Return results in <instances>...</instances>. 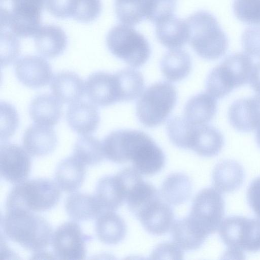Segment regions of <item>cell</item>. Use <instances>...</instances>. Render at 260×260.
I'll return each mask as SVG.
<instances>
[{"instance_id": "18", "label": "cell", "mask_w": 260, "mask_h": 260, "mask_svg": "<svg viewBox=\"0 0 260 260\" xmlns=\"http://www.w3.org/2000/svg\"><path fill=\"white\" fill-rule=\"evenodd\" d=\"M66 120L74 132L87 135L96 130L100 121V115L94 105L87 101H79L68 107Z\"/></svg>"}, {"instance_id": "40", "label": "cell", "mask_w": 260, "mask_h": 260, "mask_svg": "<svg viewBox=\"0 0 260 260\" xmlns=\"http://www.w3.org/2000/svg\"><path fill=\"white\" fill-rule=\"evenodd\" d=\"M18 115L15 107L5 102L1 103V141H6L18 126Z\"/></svg>"}, {"instance_id": "38", "label": "cell", "mask_w": 260, "mask_h": 260, "mask_svg": "<svg viewBox=\"0 0 260 260\" xmlns=\"http://www.w3.org/2000/svg\"><path fill=\"white\" fill-rule=\"evenodd\" d=\"M176 3L177 0H144V17L156 24L173 15Z\"/></svg>"}, {"instance_id": "17", "label": "cell", "mask_w": 260, "mask_h": 260, "mask_svg": "<svg viewBox=\"0 0 260 260\" xmlns=\"http://www.w3.org/2000/svg\"><path fill=\"white\" fill-rule=\"evenodd\" d=\"M136 217L147 232L158 236L167 233L174 221L172 208L161 198L145 208Z\"/></svg>"}, {"instance_id": "20", "label": "cell", "mask_w": 260, "mask_h": 260, "mask_svg": "<svg viewBox=\"0 0 260 260\" xmlns=\"http://www.w3.org/2000/svg\"><path fill=\"white\" fill-rule=\"evenodd\" d=\"M50 89L61 103L72 104L84 96L85 85L75 72L62 71L54 75L50 83Z\"/></svg>"}, {"instance_id": "6", "label": "cell", "mask_w": 260, "mask_h": 260, "mask_svg": "<svg viewBox=\"0 0 260 260\" xmlns=\"http://www.w3.org/2000/svg\"><path fill=\"white\" fill-rule=\"evenodd\" d=\"M177 99L175 87L167 82L155 83L139 99L136 115L145 126L153 127L164 123L175 107Z\"/></svg>"}, {"instance_id": "24", "label": "cell", "mask_w": 260, "mask_h": 260, "mask_svg": "<svg viewBox=\"0 0 260 260\" xmlns=\"http://www.w3.org/2000/svg\"><path fill=\"white\" fill-rule=\"evenodd\" d=\"M171 234L173 242L186 251L199 249L208 236L188 216L174 221Z\"/></svg>"}, {"instance_id": "9", "label": "cell", "mask_w": 260, "mask_h": 260, "mask_svg": "<svg viewBox=\"0 0 260 260\" xmlns=\"http://www.w3.org/2000/svg\"><path fill=\"white\" fill-rule=\"evenodd\" d=\"M224 208L221 192L214 188H205L194 198L188 217L209 235L218 229L223 218Z\"/></svg>"}, {"instance_id": "15", "label": "cell", "mask_w": 260, "mask_h": 260, "mask_svg": "<svg viewBox=\"0 0 260 260\" xmlns=\"http://www.w3.org/2000/svg\"><path fill=\"white\" fill-rule=\"evenodd\" d=\"M224 144L222 134L213 126L191 123L187 133V149L204 157L216 155Z\"/></svg>"}, {"instance_id": "22", "label": "cell", "mask_w": 260, "mask_h": 260, "mask_svg": "<svg viewBox=\"0 0 260 260\" xmlns=\"http://www.w3.org/2000/svg\"><path fill=\"white\" fill-rule=\"evenodd\" d=\"M155 24L156 37L166 47L179 49L189 41V30L186 20L172 15Z\"/></svg>"}, {"instance_id": "31", "label": "cell", "mask_w": 260, "mask_h": 260, "mask_svg": "<svg viewBox=\"0 0 260 260\" xmlns=\"http://www.w3.org/2000/svg\"><path fill=\"white\" fill-rule=\"evenodd\" d=\"M192 67L191 59L185 51L175 49L167 52L160 61V69L165 78L177 82L186 78Z\"/></svg>"}, {"instance_id": "21", "label": "cell", "mask_w": 260, "mask_h": 260, "mask_svg": "<svg viewBox=\"0 0 260 260\" xmlns=\"http://www.w3.org/2000/svg\"><path fill=\"white\" fill-rule=\"evenodd\" d=\"M35 47L39 54L47 58L61 55L68 44L67 36L63 30L54 24H47L39 28L34 36Z\"/></svg>"}, {"instance_id": "32", "label": "cell", "mask_w": 260, "mask_h": 260, "mask_svg": "<svg viewBox=\"0 0 260 260\" xmlns=\"http://www.w3.org/2000/svg\"><path fill=\"white\" fill-rule=\"evenodd\" d=\"M191 192L192 184L189 177L182 173H174L168 175L164 181L160 194L167 203L178 205L186 202Z\"/></svg>"}, {"instance_id": "8", "label": "cell", "mask_w": 260, "mask_h": 260, "mask_svg": "<svg viewBox=\"0 0 260 260\" xmlns=\"http://www.w3.org/2000/svg\"><path fill=\"white\" fill-rule=\"evenodd\" d=\"M218 230L232 255L243 256V251H260V219L230 216L222 221Z\"/></svg>"}, {"instance_id": "1", "label": "cell", "mask_w": 260, "mask_h": 260, "mask_svg": "<svg viewBox=\"0 0 260 260\" xmlns=\"http://www.w3.org/2000/svg\"><path fill=\"white\" fill-rule=\"evenodd\" d=\"M2 226L9 239L34 252L46 248L52 236V227L47 221L26 210H7Z\"/></svg>"}, {"instance_id": "41", "label": "cell", "mask_w": 260, "mask_h": 260, "mask_svg": "<svg viewBox=\"0 0 260 260\" xmlns=\"http://www.w3.org/2000/svg\"><path fill=\"white\" fill-rule=\"evenodd\" d=\"M1 41V64L3 67L16 60L20 53V45L17 36L12 32H2Z\"/></svg>"}, {"instance_id": "25", "label": "cell", "mask_w": 260, "mask_h": 260, "mask_svg": "<svg viewBox=\"0 0 260 260\" xmlns=\"http://www.w3.org/2000/svg\"><path fill=\"white\" fill-rule=\"evenodd\" d=\"M244 171L241 165L233 160H224L218 163L212 173L213 185L220 192H231L243 184Z\"/></svg>"}, {"instance_id": "12", "label": "cell", "mask_w": 260, "mask_h": 260, "mask_svg": "<svg viewBox=\"0 0 260 260\" xmlns=\"http://www.w3.org/2000/svg\"><path fill=\"white\" fill-rule=\"evenodd\" d=\"M85 92L92 103L102 107L122 102L117 73L99 71L90 75L85 82Z\"/></svg>"}, {"instance_id": "4", "label": "cell", "mask_w": 260, "mask_h": 260, "mask_svg": "<svg viewBox=\"0 0 260 260\" xmlns=\"http://www.w3.org/2000/svg\"><path fill=\"white\" fill-rule=\"evenodd\" d=\"M121 146L124 157L131 161L140 173L154 175L160 171L166 157L161 149L146 133L131 129H122Z\"/></svg>"}, {"instance_id": "10", "label": "cell", "mask_w": 260, "mask_h": 260, "mask_svg": "<svg viewBox=\"0 0 260 260\" xmlns=\"http://www.w3.org/2000/svg\"><path fill=\"white\" fill-rule=\"evenodd\" d=\"M12 11L8 13L7 26L17 37L35 36L41 27L45 0H12Z\"/></svg>"}, {"instance_id": "11", "label": "cell", "mask_w": 260, "mask_h": 260, "mask_svg": "<svg viewBox=\"0 0 260 260\" xmlns=\"http://www.w3.org/2000/svg\"><path fill=\"white\" fill-rule=\"evenodd\" d=\"M92 239L82 232L78 223L66 222L55 230L51 241L55 255L59 259L79 260L85 258L86 243Z\"/></svg>"}, {"instance_id": "23", "label": "cell", "mask_w": 260, "mask_h": 260, "mask_svg": "<svg viewBox=\"0 0 260 260\" xmlns=\"http://www.w3.org/2000/svg\"><path fill=\"white\" fill-rule=\"evenodd\" d=\"M29 114L36 123L54 126L59 122L62 116V103L50 94H41L31 101Z\"/></svg>"}, {"instance_id": "33", "label": "cell", "mask_w": 260, "mask_h": 260, "mask_svg": "<svg viewBox=\"0 0 260 260\" xmlns=\"http://www.w3.org/2000/svg\"><path fill=\"white\" fill-rule=\"evenodd\" d=\"M160 198L161 194L157 189L142 179L128 191L125 202L129 210L136 217L146 207Z\"/></svg>"}, {"instance_id": "5", "label": "cell", "mask_w": 260, "mask_h": 260, "mask_svg": "<svg viewBox=\"0 0 260 260\" xmlns=\"http://www.w3.org/2000/svg\"><path fill=\"white\" fill-rule=\"evenodd\" d=\"M253 66L247 54L236 53L228 56L209 74L206 82L207 92L215 98H223L249 81Z\"/></svg>"}, {"instance_id": "35", "label": "cell", "mask_w": 260, "mask_h": 260, "mask_svg": "<svg viewBox=\"0 0 260 260\" xmlns=\"http://www.w3.org/2000/svg\"><path fill=\"white\" fill-rule=\"evenodd\" d=\"M116 73L120 82L122 102L131 101L138 98L144 87L142 74L133 69H124Z\"/></svg>"}, {"instance_id": "43", "label": "cell", "mask_w": 260, "mask_h": 260, "mask_svg": "<svg viewBox=\"0 0 260 260\" xmlns=\"http://www.w3.org/2000/svg\"><path fill=\"white\" fill-rule=\"evenodd\" d=\"M183 250L174 242H165L158 244L153 250L151 259H182Z\"/></svg>"}, {"instance_id": "29", "label": "cell", "mask_w": 260, "mask_h": 260, "mask_svg": "<svg viewBox=\"0 0 260 260\" xmlns=\"http://www.w3.org/2000/svg\"><path fill=\"white\" fill-rule=\"evenodd\" d=\"M65 207L68 215L77 221L96 218L104 211L96 196L80 192L69 196L65 202Z\"/></svg>"}, {"instance_id": "30", "label": "cell", "mask_w": 260, "mask_h": 260, "mask_svg": "<svg viewBox=\"0 0 260 260\" xmlns=\"http://www.w3.org/2000/svg\"><path fill=\"white\" fill-rule=\"evenodd\" d=\"M95 229L98 239L108 245H115L120 242L126 233L124 220L111 211H104L98 217Z\"/></svg>"}, {"instance_id": "45", "label": "cell", "mask_w": 260, "mask_h": 260, "mask_svg": "<svg viewBox=\"0 0 260 260\" xmlns=\"http://www.w3.org/2000/svg\"><path fill=\"white\" fill-rule=\"evenodd\" d=\"M249 82L252 89L260 94V62L253 66Z\"/></svg>"}, {"instance_id": "26", "label": "cell", "mask_w": 260, "mask_h": 260, "mask_svg": "<svg viewBox=\"0 0 260 260\" xmlns=\"http://www.w3.org/2000/svg\"><path fill=\"white\" fill-rule=\"evenodd\" d=\"M85 174L84 165L75 156H70L61 160L58 165L55 179L62 190L73 192L82 185Z\"/></svg>"}, {"instance_id": "3", "label": "cell", "mask_w": 260, "mask_h": 260, "mask_svg": "<svg viewBox=\"0 0 260 260\" xmlns=\"http://www.w3.org/2000/svg\"><path fill=\"white\" fill-rule=\"evenodd\" d=\"M59 188L56 183L49 179L23 181L16 184L10 191L6 201V209L36 212L49 210L59 200Z\"/></svg>"}, {"instance_id": "42", "label": "cell", "mask_w": 260, "mask_h": 260, "mask_svg": "<svg viewBox=\"0 0 260 260\" xmlns=\"http://www.w3.org/2000/svg\"><path fill=\"white\" fill-rule=\"evenodd\" d=\"M241 41L243 49L248 55L260 58V27H251L245 29Z\"/></svg>"}, {"instance_id": "28", "label": "cell", "mask_w": 260, "mask_h": 260, "mask_svg": "<svg viewBox=\"0 0 260 260\" xmlns=\"http://www.w3.org/2000/svg\"><path fill=\"white\" fill-rule=\"evenodd\" d=\"M96 197L104 211H114L123 205L126 195L116 174L105 176L99 180Z\"/></svg>"}, {"instance_id": "27", "label": "cell", "mask_w": 260, "mask_h": 260, "mask_svg": "<svg viewBox=\"0 0 260 260\" xmlns=\"http://www.w3.org/2000/svg\"><path fill=\"white\" fill-rule=\"evenodd\" d=\"M217 111L216 98L208 92L200 93L186 103L184 117L194 125L206 124L212 119Z\"/></svg>"}, {"instance_id": "34", "label": "cell", "mask_w": 260, "mask_h": 260, "mask_svg": "<svg viewBox=\"0 0 260 260\" xmlns=\"http://www.w3.org/2000/svg\"><path fill=\"white\" fill-rule=\"evenodd\" d=\"M74 156L84 165H97L105 157L102 143L91 136L87 135L80 137L75 143Z\"/></svg>"}, {"instance_id": "2", "label": "cell", "mask_w": 260, "mask_h": 260, "mask_svg": "<svg viewBox=\"0 0 260 260\" xmlns=\"http://www.w3.org/2000/svg\"><path fill=\"white\" fill-rule=\"evenodd\" d=\"M186 21L189 42L199 56L214 60L225 53L228 38L214 16L208 12L199 11L190 15Z\"/></svg>"}, {"instance_id": "7", "label": "cell", "mask_w": 260, "mask_h": 260, "mask_svg": "<svg viewBox=\"0 0 260 260\" xmlns=\"http://www.w3.org/2000/svg\"><path fill=\"white\" fill-rule=\"evenodd\" d=\"M106 44L112 54L134 68L143 66L151 54L150 46L144 36L124 24L115 25L109 30Z\"/></svg>"}, {"instance_id": "39", "label": "cell", "mask_w": 260, "mask_h": 260, "mask_svg": "<svg viewBox=\"0 0 260 260\" xmlns=\"http://www.w3.org/2000/svg\"><path fill=\"white\" fill-rule=\"evenodd\" d=\"M234 12L243 22L260 25V0H234Z\"/></svg>"}, {"instance_id": "37", "label": "cell", "mask_w": 260, "mask_h": 260, "mask_svg": "<svg viewBox=\"0 0 260 260\" xmlns=\"http://www.w3.org/2000/svg\"><path fill=\"white\" fill-rule=\"evenodd\" d=\"M144 0H115V12L118 20L123 24L134 26L144 18Z\"/></svg>"}, {"instance_id": "14", "label": "cell", "mask_w": 260, "mask_h": 260, "mask_svg": "<svg viewBox=\"0 0 260 260\" xmlns=\"http://www.w3.org/2000/svg\"><path fill=\"white\" fill-rule=\"evenodd\" d=\"M15 75L24 86L39 88L48 84L52 77L50 64L45 58L37 55H26L15 63Z\"/></svg>"}, {"instance_id": "13", "label": "cell", "mask_w": 260, "mask_h": 260, "mask_svg": "<svg viewBox=\"0 0 260 260\" xmlns=\"http://www.w3.org/2000/svg\"><path fill=\"white\" fill-rule=\"evenodd\" d=\"M31 159L21 146L12 143L1 144L0 148L1 175L6 180L17 184L28 177Z\"/></svg>"}, {"instance_id": "46", "label": "cell", "mask_w": 260, "mask_h": 260, "mask_svg": "<svg viewBox=\"0 0 260 260\" xmlns=\"http://www.w3.org/2000/svg\"><path fill=\"white\" fill-rule=\"evenodd\" d=\"M256 140L257 144L260 147V125L256 128Z\"/></svg>"}, {"instance_id": "44", "label": "cell", "mask_w": 260, "mask_h": 260, "mask_svg": "<svg viewBox=\"0 0 260 260\" xmlns=\"http://www.w3.org/2000/svg\"><path fill=\"white\" fill-rule=\"evenodd\" d=\"M250 207L260 218V177L254 179L249 186L247 193Z\"/></svg>"}, {"instance_id": "36", "label": "cell", "mask_w": 260, "mask_h": 260, "mask_svg": "<svg viewBox=\"0 0 260 260\" xmlns=\"http://www.w3.org/2000/svg\"><path fill=\"white\" fill-rule=\"evenodd\" d=\"M101 0H69V18L83 23L94 20L101 13Z\"/></svg>"}, {"instance_id": "16", "label": "cell", "mask_w": 260, "mask_h": 260, "mask_svg": "<svg viewBox=\"0 0 260 260\" xmlns=\"http://www.w3.org/2000/svg\"><path fill=\"white\" fill-rule=\"evenodd\" d=\"M230 123L235 129L249 132L260 125V94L234 101L229 109Z\"/></svg>"}, {"instance_id": "19", "label": "cell", "mask_w": 260, "mask_h": 260, "mask_svg": "<svg viewBox=\"0 0 260 260\" xmlns=\"http://www.w3.org/2000/svg\"><path fill=\"white\" fill-rule=\"evenodd\" d=\"M57 142L55 132L51 126L37 123L27 127L22 137L24 148L34 156L51 153L55 149Z\"/></svg>"}]
</instances>
